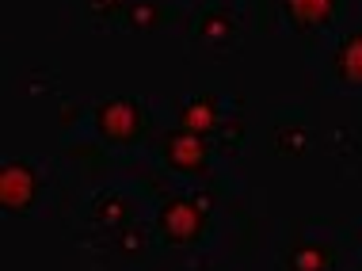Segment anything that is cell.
Listing matches in <instances>:
<instances>
[{"mask_svg": "<svg viewBox=\"0 0 362 271\" xmlns=\"http://www.w3.org/2000/svg\"><path fill=\"white\" fill-rule=\"evenodd\" d=\"M164 23H168V8L153 4V0L130 4V12H126V27H130V31H156V27H164Z\"/></svg>", "mask_w": 362, "mask_h": 271, "instance_id": "obj_12", "label": "cell"}, {"mask_svg": "<svg viewBox=\"0 0 362 271\" xmlns=\"http://www.w3.org/2000/svg\"><path fill=\"white\" fill-rule=\"evenodd\" d=\"M156 157L168 172L175 176H187V180H202L214 172V142L202 138V134L191 130H168L160 142H156Z\"/></svg>", "mask_w": 362, "mask_h": 271, "instance_id": "obj_3", "label": "cell"}, {"mask_svg": "<svg viewBox=\"0 0 362 271\" xmlns=\"http://www.w3.org/2000/svg\"><path fill=\"white\" fill-rule=\"evenodd\" d=\"M42 191H46V176L35 161H4V168H0V207L8 214L35 210Z\"/></svg>", "mask_w": 362, "mask_h": 271, "instance_id": "obj_5", "label": "cell"}, {"mask_svg": "<svg viewBox=\"0 0 362 271\" xmlns=\"http://www.w3.org/2000/svg\"><path fill=\"white\" fill-rule=\"evenodd\" d=\"M130 4H134V0H84L88 16H95V19H122V23H126Z\"/></svg>", "mask_w": 362, "mask_h": 271, "instance_id": "obj_13", "label": "cell"}, {"mask_svg": "<svg viewBox=\"0 0 362 271\" xmlns=\"http://www.w3.org/2000/svg\"><path fill=\"white\" fill-rule=\"evenodd\" d=\"M275 153L279 157H290V161H298V157H305L309 153V145H313V134L309 127L301 119H286V122H279L275 127Z\"/></svg>", "mask_w": 362, "mask_h": 271, "instance_id": "obj_11", "label": "cell"}, {"mask_svg": "<svg viewBox=\"0 0 362 271\" xmlns=\"http://www.w3.org/2000/svg\"><path fill=\"white\" fill-rule=\"evenodd\" d=\"M191 46L206 50V57H229L240 50V23L229 8L210 4L194 16L191 23Z\"/></svg>", "mask_w": 362, "mask_h": 271, "instance_id": "obj_4", "label": "cell"}, {"mask_svg": "<svg viewBox=\"0 0 362 271\" xmlns=\"http://www.w3.org/2000/svg\"><path fill=\"white\" fill-rule=\"evenodd\" d=\"M279 12L290 31H325L339 19L344 0H279Z\"/></svg>", "mask_w": 362, "mask_h": 271, "instance_id": "obj_7", "label": "cell"}, {"mask_svg": "<svg viewBox=\"0 0 362 271\" xmlns=\"http://www.w3.org/2000/svg\"><path fill=\"white\" fill-rule=\"evenodd\" d=\"M290 271H332L336 267V248L325 241H298L290 248Z\"/></svg>", "mask_w": 362, "mask_h": 271, "instance_id": "obj_10", "label": "cell"}, {"mask_svg": "<svg viewBox=\"0 0 362 271\" xmlns=\"http://www.w3.org/2000/svg\"><path fill=\"white\" fill-rule=\"evenodd\" d=\"M332 84L347 92H362V27L347 31L332 50Z\"/></svg>", "mask_w": 362, "mask_h": 271, "instance_id": "obj_8", "label": "cell"}, {"mask_svg": "<svg viewBox=\"0 0 362 271\" xmlns=\"http://www.w3.org/2000/svg\"><path fill=\"white\" fill-rule=\"evenodd\" d=\"M92 127L107 145H138L149 138L153 115L138 96H107V100L95 103Z\"/></svg>", "mask_w": 362, "mask_h": 271, "instance_id": "obj_1", "label": "cell"}, {"mask_svg": "<svg viewBox=\"0 0 362 271\" xmlns=\"http://www.w3.org/2000/svg\"><path fill=\"white\" fill-rule=\"evenodd\" d=\"M210 210V195H168L156 207V237L172 248H191L206 233Z\"/></svg>", "mask_w": 362, "mask_h": 271, "instance_id": "obj_2", "label": "cell"}, {"mask_svg": "<svg viewBox=\"0 0 362 271\" xmlns=\"http://www.w3.org/2000/svg\"><path fill=\"white\" fill-rule=\"evenodd\" d=\"M92 226L103 229V233H115L119 237L122 229L134 226V207L122 191H100L92 199Z\"/></svg>", "mask_w": 362, "mask_h": 271, "instance_id": "obj_9", "label": "cell"}, {"mask_svg": "<svg viewBox=\"0 0 362 271\" xmlns=\"http://www.w3.org/2000/svg\"><path fill=\"white\" fill-rule=\"evenodd\" d=\"M233 115L229 100L218 92H191L180 100V130L202 134V138L214 142V134L221 130V122Z\"/></svg>", "mask_w": 362, "mask_h": 271, "instance_id": "obj_6", "label": "cell"}]
</instances>
